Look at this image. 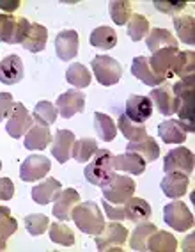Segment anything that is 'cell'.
<instances>
[{
  "label": "cell",
  "mask_w": 195,
  "mask_h": 252,
  "mask_svg": "<svg viewBox=\"0 0 195 252\" xmlns=\"http://www.w3.org/2000/svg\"><path fill=\"white\" fill-rule=\"evenodd\" d=\"M71 219L78 229L85 234H91V236H96L98 233H101L105 227L103 213L100 212V206L94 201L77 204L73 208Z\"/></svg>",
  "instance_id": "6da1fadb"
},
{
  "label": "cell",
  "mask_w": 195,
  "mask_h": 252,
  "mask_svg": "<svg viewBox=\"0 0 195 252\" xmlns=\"http://www.w3.org/2000/svg\"><path fill=\"white\" fill-rule=\"evenodd\" d=\"M110 155L109 149H98L94 157L89 160L87 167L84 169V174H85V180L89 183H92L94 187H103V185L109 183V180L112 178V163H110Z\"/></svg>",
  "instance_id": "7a4b0ae2"
},
{
  "label": "cell",
  "mask_w": 195,
  "mask_h": 252,
  "mask_svg": "<svg viewBox=\"0 0 195 252\" xmlns=\"http://www.w3.org/2000/svg\"><path fill=\"white\" fill-rule=\"evenodd\" d=\"M172 93L177 101L176 114L179 116V121H185L190 126H195L194 125V96H195L194 77L183 78L181 82L174 84Z\"/></svg>",
  "instance_id": "3957f363"
},
{
  "label": "cell",
  "mask_w": 195,
  "mask_h": 252,
  "mask_svg": "<svg viewBox=\"0 0 195 252\" xmlns=\"http://www.w3.org/2000/svg\"><path fill=\"white\" fill-rule=\"evenodd\" d=\"M135 189H137V185L130 176L115 174V172L112 174L109 183L101 187V190H103V199L112 204H124L128 199L133 197Z\"/></svg>",
  "instance_id": "277c9868"
},
{
  "label": "cell",
  "mask_w": 195,
  "mask_h": 252,
  "mask_svg": "<svg viewBox=\"0 0 195 252\" xmlns=\"http://www.w3.org/2000/svg\"><path fill=\"white\" fill-rule=\"evenodd\" d=\"M91 69L94 71L98 82L105 87L115 86L121 80V75H123L121 64L109 55H96L91 61Z\"/></svg>",
  "instance_id": "5b68a950"
},
{
  "label": "cell",
  "mask_w": 195,
  "mask_h": 252,
  "mask_svg": "<svg viewBox=\"0 0 195 252\" xmlns=\"http://www.w3.org/2000/svg\"><path fill=\"white\" fill-rule=\"evenodd\" d=\"M128 240V229L121 225L117 220H112L110 224H105L103 231L96 234V247L98 251L107 252H121V245L126 243Z\"/></svg>",
  "instance_id": "8992f818"
},
{
  "label": "cell",
  "mask_w": 195,
  "mask_h": 252,
  "mask_svg": "<svg viewBox=\"0 0 195 252\" xmlns=\"http://www.w3.org/2000/svg\"><path fill=\"white\" fill-rule=\"evenodd\" d=\"M164 220L174 231L185 233L194 227V213L181 201H172L164 208Z\"/></svg>",
  "instance_id": "52a82bcc"
},
{
  "label": "cell",
  "mask_w": 195,
  "mask_h": 252,
  "mask_svg": "<svg viewBox=\"0 0 195 252\" xmlns=\"http://www.w3.org/2000/svg\"><path fill=\"white\" fill-rule=\"evenodd\" d=\"M52 169L50 158L45 155H30L25 158L20 167V178L27 183H34V181L43 180Z\"/></svg>",
  "instance_id": "ba28073f"
},
{
  "label": "cell",
  "mask_w": 195,
  "mask_h": 252,
  "mask_svg": "<svg viewBox=\"0 0 195 252\" xmlns=\"http://www.w3.org/2000/svg\"><path fill=\"white\" fill-rule=\"evenodd\" d=\"M194 130L195 126L177 119H167L158 125V135L165 144H181L186 140V133H192Z\"/></svg>",
  "instance_id": "9c48e42d"
},
{
  "label": "cell",
  "mask_w": 195,
  "mask_h": 252,
  "mask_svg": "<svg viewBox=\"0 0 195 252\" xmlns=\"http://www.w3.org/2000/svg\"><path fill=\"white\" fill-rule=\"evenodd\" d=\"M32 116L28 114V110L25 108L23 103H14L13 110L9 114V119H7V125H5V131L9 133L13 139H20L30 130L32 126Z\"/></svg>",
  "instance_id": "30bf717a"
},
{
  "label": "cell",
  "mask_w": 195,
  "mask_h": 252,
  "mask_svg": "<svg viewBox=\"0 0 195 252\" xmlns=\"http://www.w3.org/2000/svg\"><path fill=\"white\" fill-rule=\"evenodd\" d=\"M149 99L153 107H156V112H160L162 116H172V114H176V96H174L170 84H167V82H164L158 87H153V91L149 93Z\"/></svg>",
  "instance_id": "8fae6325"
},
{
  "label": "cell",
  "mask_w": 195,
  "mask_h": 252,
  "mask_svg": "<svg viewBox=\"0 0 195 252\" xmlns=\"http://www.w3.org/2000/svg\"><path fill=\"white\" fill-rule=\"evenodd\" d=\"M164 171L165 172L179 171V172H185V174H192L194 172V155H192L190 149L176 148L172 151H168L164 160Z\"/></svg>",
  "instance_id": "7c38bea8"
},
{
  "label": "cell",
  "mask_w": 195,
  "mask_h": 252,
  "mask_svg": "<svg viewBox=\"0 0 195 252\" xmlns=\"http://www.w3.org/2000/svg\"><path fill=\"white\" fill-rule=\"evenodd\" d=\"M177 54V48H162L158 52H154L151 57H147V63H149L151 69L154 71V75H158L160 78H164L165 82L168 78H172V63L174 57Z\"/></svg>",
  "instance_id": "4fadbf2b"
},
{
  "label": "cell",
  "mask_w": 195,
  "mask_h": 252,
  "mask_svg": "<svg viewBox=\"0 0 195 252\" xmlns=\"http://www.w3.org/2000/svg\"><path fill=\"white\" fill-rule=\"evenodd\" d=\"M126 114L133 123L144 125L151 116H153V103L149 96H139L132 94L126 101Z\"/></svg>",
  "instance_id": "5bb4252c"
},
{
  "label": "cell",
  "mask_w": 195,
  "mask_h": 252,
  "mask_svg": "<svg viewBox=\"0 0 195 252\" xmlns=\"http://www.w3.org/2000/svg\"><path fill=\"white\" fill-rule=\"evenodd\" d=\"M85 107V96L80 91H66L57 98V110L64 119H71L75 114H80Z\"/></svg>",
  "instance_id": "9a60e30c"
},
{
  "label": "cell",
  "mask_w": 195,
  "mask_h": 252,
  "mask_svg": "<svg viewBox=\"0 0 195 252\" xmlns=\"http://www.w3.org/2000/svg\"><path fill=\"white\" fill-rule=\"evenodd\" d=\"M78 203H80V195H78L77 190H75V189H66V190H62L59 195H57L52 213H54V217L57 219V220L66 222V220H69V219H71L73 208L77 206Z\"/></svg>",
  "instance_id": "2e32d148"
},
{
  "label": "cell",
  "mask_w": 195,
  "mask_h": 252,
  "mask_svg": "<svg viewBox=\"0 0 195 252\" xmlns=\"http://www.w3.org/2000/svg\"><path fill=\"white\" fill-rule=\"evenodd\" d=\"M110 163H112L113 171L128 172V174L140 176L145 171V160L140 155L132 153V151H128L124 155H115L110 158Z\"/></svg>",
  "instance_id": "e0dca14e"
},
{
  "label": "cell",
  "mask_w": 195,
  "mask_h": 252,
  "mask_svg": "<svg viewBox=\"0 0 195 252\" xmlns=\"http://www.w3.org/2000/svg\"><path fill=\"white\" fill-rule=\"evenodd\" d=\"M188 174L185 172H179V171H172V172H165V178L162 180L160 183V189L164 192L167 197H183L188 189Z\"/></svg>",
  "instance_id": "ac0fdd59"
},
{
  "label": "cell",
  "mask_w": 195,
  "mask_h": 252,
  "mask_svg": "<svg viewBox=\"0 0 195 252\" xmlns=\"http://www.w3.org/2000/svg\"><path fill=\"white\" fill-rule=\"evenodd\" d=\"M55 52L60 61H71L78 55L77 31H62L55 37Z\"/></svg>",
  "instance_id": "d6986e66"
},
{
  "label": "cell",
  "mask_w": 195,
  "mask_h": 252,
  "mask_svg": "<svg viewBox=\"0 0 195 252\" xmlns=\"http://www.w3.org/2000/svg\"><path fill=\"white\" fill-rule=\"evenodd\" d=\"M23 78V64L22 59L16 54L7 55L0 61V84L14 86Z\"/></svg>",
  "instance_id": "ffe728a7"
},
{
  "label": "cell",
  "mask_w": 195,
  "mask_h": 252,
  "mask_svg": "<svg viewBox=\"0 0 195 252\" xmlns=\"http://www.w3.org/2000/svg\"><path fill=\"white\" fill-rule=\"evenodd\" d=\"M75 142V133L71 130H57L52 140V155L59 163H66L71 158V148Z\"/></svg>",
  "instance_id": "44dd1931"
},
{
  "label": "cell",
  "mask_w": 195,
  "mask_h": 252,
  "mask_svg": "<svg viewBox=\"0 0 195 252\" xmlns=\"http://www.w3.org/2000/svg\"><path fill=\"white\" fill-rule=\"evenodd\" d=\"M52 142V133L50 128L46 125H36L30 126V130L25 133V140H23V146L28 149V151H43L46 146Z\"/></svg>",
  "instance_id": "7402d4cb"
},
{
  "label": "cell",
  "mask_w": 195,
  "mask_h": 252,
  "mask_svg": "<svg viewBox=\"0 0 195 252\" xmlns=\"http://www.w3.org/2000/svg\"><path fill=\"white\" fill-rule=\"evenodd\" d=\"M60 192H62V183L57 178H48L32 189V199L37 204H48L55 201Z\"/></svg>",
  "instance_id": "603a6c76"
},
{
  "label": "cell",
  "mask_w": 195,
  "mask_h": 252,
  "mask_svg": "<svg viewBox=\"0 0 195 252\" xmlns=\"http://www.w3.org/2000/svg\"><path fill=\"white\" fill-rule=\"evenodd\" d=\"M132 75L135 78L145 84L149 87H158L164 84V78H160L158 75H154V71L151 69L149 63H147V57H135L132 63Z\"/></svg>",
  "instance_id": "cb8c5ba5"
},
{
  "label": "cell",
  "mask_w": 195,
  "mask_h": 252,
  "mask_svg": "<svg viewBox=\"0 0 195 252\" xmlns=\"http://www.w3.org/2000/svg\"><path fill=\"white\" fill-rule=\"evenodd\" d=\"M124 219H128L130 222H145L151 217V206L147 201L140 197H130L124 203Z\"/></svg>",
  "instance_id": "d4e9b609"
},
{
  "label": "cell",
  "mask_w": 195,
  "mask_h": 252,
  "mask_svg": "<svg viewBox=\"0 0 195 252\" xmlns=\"http://www.w3.org/2000/svg\"><path fill=\"white\" fill-rule=\"evenodd\" d=\"M46 41H48V29L43 27L41 23H32L28 36L25 37L22 46L25 50H28V52H32V54H39V52L45 50Z\"/></svg>",
  "instance_id": "484cf974"
},
{
  "label": "cell",
  "mask_w": 195,
  "mask_h": 252,
  "mask_svg": "<svg viewBox=\"0 0 195 252\" xmlns=\"http://www.w3.org/2000/svg\"><path fill=\"white\" fill-rule=\"evenodd\" d=\"M128 151L140 155L145 162H154L160 157V146L156 144V140L153 137H144V139L132 140L128 144Z\"/></svg>",
  "instance_id": "4316f807"
},
{
  "label": "cell",
  "mask_w": 195,
  "mask_h": 252,
  "mask_svg": "<svg viewBox=\"0 0 195 252\" xmlns=\"http://www.w3.org/2000/svg\"><path fill=\"white\" fill-rule=\"evenodd\" d=\"M145 45L151 52H158L162 48H177V41L174 39V36L165 29L154 27L153 31L147 34V39H145Z\"/></svg>",
  "instance_id": "83f0119b"
},
{
  "label": "cell",
  "mask_w": 195,
  "mask_h": 252,
  "mask_svg": "<svg viewBox=\"0 0 195 252\" xmlns=\"http://www.w3.org/2000/svg\"><path fill=\"white\" fill-rule=\"evenodd\" d=\"M177 249V240L167 231H154L147 240V251L151 252H174Z\"/></svg>",
  "instance_id": "f1b7e54d"
},
{
  "label": "cell",
  "mask_w": 195,
  "mask_h": 252,
  "mask_svg": "<svg viewBox=\"0 0 195 252\" xmlns=\"http://www.w3.org/2000/svg\"><path fill=\"white\" fill-rule=\"evenodd\" d=\"M174 29H176L177 37L186 43V45H194L195 43V22L192 14H181V16H174L172 20Z\"/></svg>",
  "instance_id": "f546056e"
},
{
  "label": "cell",
  "mask_w": 195,
  "mask_h": 252,
  "mask_svg": "<svg viewBox=\"0 0 195 252\" xmlns=\"http://www.w3.org/2000/svg\"><path fill=\"white\" fill-rule=\"evenodd\" d=\"M154 231H156V225L151 224V222H139V225L132 233V238H130V249L145 252L147 251V240H149V236Z\"/></svg>",
  "instance_id": "4dcf8cb0"
},
{
  "label": "cell",
  "mask_w": 195,
  "mask_h": 252,
  "mask_svg": "<svg viewBox=\"0 0 195 252\" xmlns=\"http://www.w3.org/2000/svg\"><path fill=\"white\" fill-rule=\"evenodd\" d=\"M91 45L96 46V48L101 50H110L117 45V34L112 27H107V25H101V27H96L94 31L91 32Z\"/></svg>",
  "instance_id": "1f68e13d"
},
{
  "label": "cell",
  "mask_w": 195,
  "mask_h": 252,
  "mask_svg": "<svg viewBox=\"0 0 195 252\" xmlns=\"http://www.w3.org/2000/svg\"><path fill=\"white\" fill-rule=\"evenodd\" d=\"M194 68H195V54L194 52H177L172 63V75L177 77L188 78L194 77Z\"/></svg>",
  "instance_id": "d6a6232c"
},
{
  "label": "cell",
  "mask_w": 195,
  "mask_h": 252,
  "mask_svg": "<svg viewBox=\"0 0 195 252\" xmlns=\"http://www.w3.org/2000/svg\"><path fill=\"white\" fill-rule=\"evenodd\" d=\"M66 80L73 87H77V89H85V87L91 86L92 77H91V71L84 64L75 63L66 69Z\"/></svg>",
  "instance_id": "836d02e7"
},
{
  "label": "cell",
  "mask_w": 195,
  "mask_h": 252,
  "mask_svg": "<svg viewBox=\"0 0 195 252\" xmlns=\"http://www.w3.org/2000/svg\"><path fill=\"white\" fill-rule=\"evenodd\" d=\"M18 229V224L7 206H0V251H5L7 240Z\"/></svg>",
  "instance_id": "e575fe53"
},
{
  "label": "cell",
  "mask_w": 195,
  "mask_h": 252,
  "mask_svg": "<svg viewBox=\"0 0 195 252\" xmlns=\"http://www.w3.org/2000/svg\"><path fill=\"white\" fill-rule=\"evenodd\" d=\"M94 130L98 133V137H100V140H107V142L113 140L117 135V125L113 123L112 117L103 112L94 114Z\"/></svg>",
  "instance_id": "d590c367"
},
{
  "label": "cell",
  "mask_w": 195,
  "mask_h": 252,
  "mask_svg": "<svg viewBox=\"0 0 195 252\" xmlns=\"http://www.w3.org/2000/svg\"><path fill=\"white\" fill-rule=\"evenodd\" d=\"M98 151V142L94 139H80V140H75L73 142V148H71V157L80 163H85L89 162L92 157L96 155Z\"/></svg>",
  "instance_id": "8d00e7d4"
},
{
  "label": "cell",
  "mask_w": 195,
  "mask_h": 252,
  "mask_svg": "<svg viewBox=\"0 0 195 252\" xmlns=\"http://www.w3.org/2000/svg\"><path fill=\"white\" fill-rule=\"evenodd\" d=\"M117 128L121 130L124 137L128 140H139L147 137V130H145L144 125H139V123H133L126 114H121L117 119Z\"/></svg>",
  "instance_id": "74e56055"
},
{
  "label": "cell",
  "mask_w": 195,
  "mask_h": 252,
  "mask_svg": "<svg viewBox=\"0 0 195 252\" xmlns=\"http://www.w3.org/2000/svg\"><path fill=\"white\" fill-rule=\"evenodd\" d=\"M57 114H59V110H57V107H55L54 103H50V101H39V103L34 107V116H32V119L36 123H39V125L48 126L57 121Z\"/></svg>",
  "instance_id": "f35d334b"
},
{
  "label": "cell",
  "mask_w": 195,
  "mask_h": 252,
  "mask_svg": "<svg viewBox=\"0 0 195 252\" xmlns=\"http://www.w3.org/2000/svg\"><path fill=\"white\" fill-rule=\"evenodd\" d=\"M126 25L128 36L132 41H142L149 34V22L142 14H132V18H130V22Z\"/></svg>",
  "instance_id": "ab89813d"
},
{
  "label": "cell",
  "mask_w": 195,
  "mask_h": 252,
  "mask_svg": "<svg viewBox=\"0 0 195 252\" xmlns=\"http://www.w3.org/2000/svg\"><path fill=\"white\" fill-rule=\"evenodd\" d=\"M109 13L115 25H126L130 22V18H132V4L130 2H121V0L110 2Z\"/></svg>",
  "instance_id": "60d3db41"
},
{
  "label": "cell",
  "mask_w": 195,
  "mask_h": 252,
  "mask_svg": "<svg viewBox=\"0 0 195 252\" xmlns=\"http://www.w3.org/2000/svg\"><path fill=\"white\" fill-rule=\"evenodd\" d=\"M50 240L54 243H59V245L71 247L73 243H75V234L62 222H54V224H50Z\"/></svg>",
  "instance_id": "b9f144b4"
},
{
  "label": "cell",
  "mask_w": 195,
  "mask_h": 252,
  "mask_svg": "<svg viewBox=\"0 0 195 252\" xmlns=\"http://www.w3.org/2000/svg\"><path fill=\"white\" fill-rule=\"evenodd\" d=\"M25 227H27L28 234L39 236L50 227V219L45 213H30L25 217Z\"/></svg>",
  "instance_id": "7bdbcfd3"
},
{
  "label": "cell",
  "mask_w": 195,
  "mask_h": 252,
  "mask_svg": "<svg viewBox=\"0 0 195 252\" xmlns=\"http://www.w3.org/2000/svg\"><path fill=\"white\" fill-rule=\"evenodd\" d=\"M14 25H16V18L13 14L0 13V41L11 45V37H13Z\"/></svg>",
  "instance_id": "ee69618b"
},
{
  "label": "cell",
  "mask_w": 195,
  "mask_h": 252,
  "mask_svg": "<svg viewBox=\"0 0 195 252\" xmlns=\"http://www.w3.org/2000/svg\"><path fill=\"white\" fill-rule=\"evenodd\" d=\"M30 25L27 18H16V25H14L13 37H11V45H22L25 37L28 36V31H30Z\"/></svg>",
  "instance_id": "f6af8a7d"
},
{
  "label": "cell",
  "mask_w": 195,
  "mask_h": 252,
  "mask_svg": "<svg viewBox=\"0 0 195 252\" xmlns=\"http://www.w3.org/2000/svg\"><path fill=\"white\" fill-rule=\"evenodd\" d=\"M185 2H165V0H154V7L160 11V13L165 14H174L179 13V11L185 9Z\"/></svg>",
  "instance_id": "bcb514c9"
},
{
  "label": "cell",
  "mask_w": 195,
  "mask_h": 252,
  "mask_svg": "<svg viewBox=\"0 0 195 252\" xmlns=\"http://www.w3.org/2000/svg\"><path fill=\"white\" fill-rule=\"evenodd\" d=\"M101 204H103L105 215L109 217L110 220H117V222L124 220V208H121V204H112L109 201H105V199Z\"/></svg>",
  "instance_id": "7dc6e473"
},
{
  "label": "cell",
  "mask_w": 195,
  "mask_h": 252,
  "mask_svg": "<svg viewBox=\"0 0 195 252\" xmlns=\"http://www.w3.org/2000/svg\"><path fill=\"white\" fill-rule=\"evenodd\" d=\"M14 99L9 93H0V123L4 121L5 117H9L11 110H13Z\"/></svg>",
  "instance_id": "c3c4849f"
},
{
  "label": "cell",
  "mask_w": 195,
  "mask_h": 252,
  "mask_svg": "<svg viewBox=\"0 0 195 252\" xmlns=\"http://www.w3.org/2000/svg\"><path fill=\"white\" fill-rule=\"evenodd\" d=\"M14 195V183L9 178H0V199L9 201Z\"/></svg>",
  "instance_id": "681fc988"
},
{
  "label": "cell",
  "mask_w": 195,
  "mask_h": 252,
  "mask_svg": "<svg viewBox=\"0 0 195 252\" xmlns=\"http://www.w3.org/2000/svg\"><path fill=\"white\" fill-rule=\"evenodd\" d=\"M20 7L18 0H0V9L4 11L5 14H11Z\"/></svg>",
  "instance_id": "f907efd6"
},
{
  "label": "cell",
  "mask_w": 195,
  "mask_h": 252,
  "mask_svg": "<svg viewBox=\"0 0 195 252\" xmlns=\"http://www.w3.org/2000/svg\"><path fill=\"white\" fill-rule=\"evenodd\" d=\"M0 169H2V162H0Z\"/></svg>",
  "instance_id": "816d5d0a"
}]
</instances>
